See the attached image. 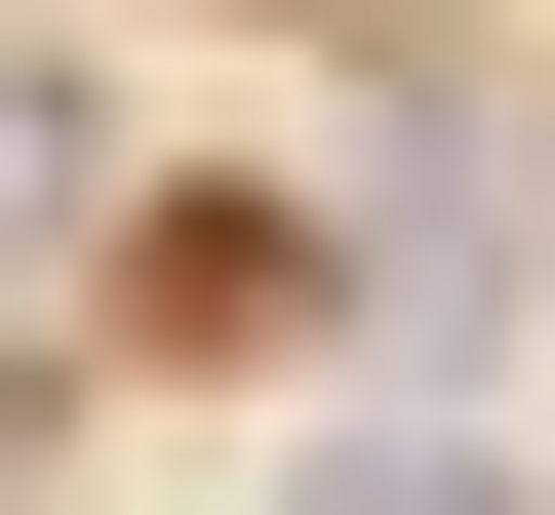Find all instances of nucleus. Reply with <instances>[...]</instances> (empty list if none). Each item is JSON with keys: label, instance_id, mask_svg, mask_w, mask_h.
Wrapping results in <instances>:
<instances>
[{"label": "nucleus", "instance_id": "1", "mask_svg": "<svg viewBox=\"0 0 555 515\" xmlns=\"http://www.w3.org/2000/svg\"><path fill=\"white\" fill-rule=\"evenodd\" d=\"M516 239H555V119H516V80H397V119H358V198H318V278H358V357H397V397H476V357L555 318Z\"/></svg>", "mask_w": 555, "mask_h": 515}, {"label": "nucleus", "instance_id": "2", "mask_svg": "<svg viewBox=\"0 0 555 515\" xmlns=\"http://www.w3.org/2000/svg\"><path fill=\"white\" fill-rule=\"evenodd\" d=\"M278 515H555V476H516V397H397V357H358V397H318V476H278Z\"/></svg>", "mask_w": 555, "mask_h": 515}, {"label": "nucleus", "instance_id": "3", "mask_svg": "<svg viewBox=\"0 0 555 515\" xmlns=\"http://www.w3.org/2000/svg\"><path fill=\"white\" fill-rule=\"evenodd\" d=\"M0 239H119V80L80 40H0Z\"/></svg>", "mask_w": 555, "mask_h": 515}, {"label": "nucleus", "instance_id": "4", "mask_svg": "<svg viewBox=\"0 0 555 515\" xmlns=\"http://www.w3.org/2000/svg\"><path fill=\"white\" fill-rule=\"evenodd\" d=\"M0 515H40V357H0Z\"/></svg>", "mask_w": 555, "mask_h": 515}]
</instances>
